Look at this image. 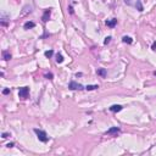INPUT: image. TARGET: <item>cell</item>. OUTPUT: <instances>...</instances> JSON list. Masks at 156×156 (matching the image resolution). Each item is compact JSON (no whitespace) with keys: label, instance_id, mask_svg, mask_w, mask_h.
Returning <instances> with one entry per match:
<instances>
[{"label":"cell","instance_id":"6da1fadb","mask_svg":"<svg viewBox=\"0 0 156 156\" xmlns=\"http://www.w3.org/2000/svg\"><path fill=\"white\" fill-rule=\"evenodd\" d=\"M34 132H35V134H37V136H38V139L40 140V142L46 143V142L49 140V136L46 135V133H45L44 130H40V129H34Z\"/></svg>","mask_w":156,"mask_h":156},{"label":"cell","instance_id":"7a4b0ae2","mask_svg":"<svg viewBox=\"0 0 156 156\" xmlns=\"http://www.w3.org/2000/svg\"><path fill=\"white\" fill-rule=\"evenodd\" d=\"M28 94H29V88H28V87H22V88H20V90H18L20 98H22V99H26V98L28 96Z\"/></svg>","mask_w":156,"mask_h":156},{"label":"cell","instance_id":"3957f363","mask_svg":"<svg viewBox=\"0 0 156 156\" xmlns=\"http://www.w3.org/2000/svg\"><path fill=\"white\" fill-rule=\"evenodd\" d=\"M68 88L71 90H81V89H83V85L79 84V83H76V82H70Z\"/></svg>","mask_w":156,"mask_h":156},{"label":"cell","instance_id":"277c9868","mask_svg":"<svg viewBox=\"0 0 156 156\" xmlns=\"http://www.w3.org/2000/svg\"><path fill=\"white\" fill-rule=\"evenodd\" d=\"M50 13H51V9H46V10H45V12H44V15H43V17H42V20H43L44 22H46L48 20H49Z\"/></svg>","mask_w":156,"mask_h":156},{"label":"cell","instance_id":"5b68a950","mask_svg":"<svg viewBox=\"0 0 156 156\" xmlns=\"http://www.w3.org/2000/svg\"><path fill=\"white\" fill-rule=\"evenodd\" d=\"M120 132V128H117V127H112V128H110L107 132H106V134L107 135H113V134H117Z\"/></svg>","mask_w":156,"mask_h":156},{"label":"cell","instance_id":"8992f818","mask_svg":"<svg viewBox=\"0 0 156 156\" xmlns=\"http://www.w3.org/2000/svg\"><path fill=\"white\" fill-rule=\"evenodd\" d=\"M122 109H123V107H122L121 105H112V106L110 107V111H111V112H120Z\"/></svg>","mask_w":156,"mask_h":156},{"label":"cell","instance_id":"52a82bcc","mask_svg":"<svg viewBox=\"0 0 156 156\" xmlns=\"http://www.w3.org/2000/svg\"><path fill=\"white\" fill-rule=\"evenodd\" d=\"M116 23H117V20L116 18H112V20H107V21H106V26L107 27H115L116 26Z\"/></svg>","mask_w":156,"mask_h":156},{"label":"cell","instance_id":"ba28073f","mask_svg":"<svg viewBox=\"0 0 156 156\" xmlns=\"http://www.w3.org/2000/svg\"><path fill=\"white\" fill-rule=\"evenodd\" d=\"M139 1H140V0H124V3L128 6H136V4H138Z\"/></svg>","mask_w":156,"mask_h":156},{"label":"cell","instance_id":"9c48e42d","mask_svg":"<svg viewBox=\"0 0 156 156\" xmlns=\"http://www.w3.org/2000/svg\"><path fill=\"white\" fill-rule=\"evenodd\" d=\"M122 42L126 43V44H132V43H133V39H132L130 37H128V35H124V37L122 38Z\"/></svg>","mask_w":156,"mask_h":156},{"label":"cell","instance_id":"30bf717a","mask_svg":"<svg viewBox=\"0 0 156 156\" xmlns=\"http://www.w3.org/2000/svg\"><path fill=\"white\" fill-rule=\"evenodd\" d=\"M11 57H12V56H11V54H10L9 51H4V52H3V58H4L5 61L11 60Z\"/></svg>","mask_w":156,"mask_h":156},{"label":"cell","instance_id":"8fae6325","mask_svg":"<svg viewBox=\"0 0 156 156\" xmlns=\"http://www.w3.org/2000/svg\"><path fill=\"white\" fill-rule=\"evenodd\" d=\"M25 29H29V28H33V27H35V23L34 22H32V21H28V22H26L25 23Z\"/></svg>","mask_w":156,"mask_h":156},{"label":"cell","instance_id":"7c38bea8","mask_svg":"<svg viewBox=\"0 0 156 156\" xmlns=\"http://www.w3.org/2000/svg\"><path fill=\"white\" fill-rule=\"evenodd\" d=\"M56 62H57V64L64 62V56L60 55V54H57V55H56Z\"/></svg>","mask_w":156,"mask_h":156},{"label":"cell","instance_id":"4fadbf2b","mask_svg":"<svg viewBox=\"0 0 156 156\" xmlns=\"http://www.w3.org/2000/svg\"><path fill=\"white\" fill-rule=\"evenodd\" d=\"M98 74L101 76V77H105L106 76V70L105 68H99L98 70Z\"/></svg>","mask_w":156,"mask_h":156},{"label":"cell","instance_id":"5bb4252c","mask_svg":"<svg viewBox=\"0 0 156 156\" xmlns=\"http://www.w3.org/2000/svg\"><path fill=\"white\" fill-rule=\"evenodd\" d=\"M98 88H99V85H87V87H85L87 90H95V89H98Z\"/></svg>","mask_w":156,"mask_h":156},{"label":"cell","instance_id":"9a60e30c","mask_svg":"<svg viewBox=\"0 0 156 156\" xmlns=\"http://www.w3.org/2000/svg\"><path fill=\"white\" fill-rule=\"evenodd\" d=\"M52 54H54L52 50H48V51H45V56H46V57H51Z\"/></svg>","mask_w":156,"mask_h":156},{"label":"cell","instance_id":"2e32d148","mask_svg":"<svg viewBox=\"0 0 156 156\" xmlns=\"http://www.w3.org/2000/svg\"><path fill=\"white\" fill-rule=\"evenodd\" d=\"M111 39H112L111 37H106V38H105V40H104V44H105V45H106V44H109V43L111 42Z\"/></svg>","mask_w":156,"mask_h":156},{"label":"cell","instance_id":"e0dca14e","mask_svg":"<svg viewBox=\"0 0 156 156\" xmlns=\"http://www.w3.org/2000/svg\"><path fill=\"white\" fill-rule=\"evenodd\" d=\"M135 7H138V10H139V11H143V10H144V9H143V5L140 4V1H139L138 4H136V6H135Z\"/></svg>","mask_w":156,"mask_h":156},{"label":"cell","instance_id":"ac0fdd59","mask_svg":"<svg viewBox=\"0 0 156 156\" xmlns=\"http://www.w3.org/2000/svg\"><path fill=\"white\" fill-rule=\"evenodd\" d=\"M9 136H11L9 133H3V138L5 139V138H9Z\"/></svg>","mask_w":156,"mask_h":156},{"label":"cell","instance_id":"d6986e66","mask_svg":"<svg viewBox=\"0 0 156 156\" xmlns=\"http://www.w3.org/2000/svg\"><path fill=\"white\" fill-rule=\"evenodd\" d=\"M9 93H10V89H7V88L3 90V94H5V95H6V94H9Z\"/></svg>","mask_w":156,"mask_h":156},{"label":"cell","instance_id":"ffe728a7","mask_svg":"<svg viewBox=\"0 0 156 156\" xmlns=\"http://www.w3.org/2000/svg\"><path fill=\"white\" fill-rule=\"evenodd\" d=\"M45 77L48 78V79H52V74H51V73H49V74H45Z\"/></svg>","mask_w":156,"mask_h":156},{"label":"cell","instance_id":"44dd1931","mask_svg":"<svg viewBox=\"0 0 156 156\" xmlns=\"http://www.w3.org/2000/svg\"><path fill=\"white\" fill-rule=\"evenodd\" d=\"M151 48H152L154 50H156V42H154V43H152V46H151Z\"/></svg>","mask_w":156,"mask_h":156},{"label":"cell","instance_id":"7402d4cb","mask_svg":"<svg viewBox=\"0 0 156 156\" xmlns=\"http://www.w3.org/2000/svg\"><path fill=\"white\" fill-rule=\"evenodd\" d=\"M6 146H7V148H12V146H13V143H9Z\"/></svg>","mask_w":156,"mask_h":156},{"label":"cell","instance_id":"603a6c76","mask_svg":"<svg viewBox=\"0 0 156 156\" xmlns=\"http://www.w3.org/2000/svg\"><path fill=\"white\" fill-rule=\"evenodd\" d=\"M155 76H156V72H155Z\"/></svg>","mask_w":156,"mask_h":156}]
</instances>
